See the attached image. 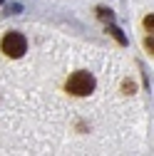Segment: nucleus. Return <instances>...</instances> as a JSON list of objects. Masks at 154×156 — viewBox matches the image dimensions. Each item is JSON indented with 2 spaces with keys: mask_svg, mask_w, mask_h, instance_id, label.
<instances>
[{
  "mask_svg": "<svg viewBox=\"0 0 154 156\" xmlns=\"http://www.w3.org/2000/svg\"><path fill=\"white\" fill-rule=\"evenodd\" d=\"M67 92L75 97H87L94 92V77L90 72H75L67 80Z\"/></svg>",
  "mask_w": 154,
  "mask_h": 156,
  "instance_id": "nucleus-1",
  "label": "nucleus"
},
{
  "mask_svg": "<svg viewBox=\"0 0 154 156\" xmlns=\"http://www.w3.org/2000/svg\"><path fill=\"white\" fill-rule=\"evenodd\" d=\"M0 50H3L8 57H13V60L23 57L25 50H28V40H25V35H20V32H8L3 40H0Z\"/></svg>",
  "mask_w": 154,
  "mask_h": 156,
  "instance_id": "nucleus-2",
  "label": "nucleus"
},
{
  "mask_svg": "<svg viewBox=\"0 0 154 156\" xmlns=\"http://www.w3.org/2000/svg\"><path fill=\"white\" fill-rule=\"evenodd\" d=\"M144 27L152 32V27H154V17H152V15H147V17H144Z\"/></svg>",
  "mask_w": 154,
  "mask_h": 156,
  "instance_id": "nucleus-3",
  "label": "nucleus"
},
{
  "mask_svg": "<svg viewBox=\"0 0 154 156\" xmlns=\"http://www.w3.org/2000/svg\"><path fill=\"white\" fill-rule=\"evenodd\" d=\"M112 35H114V37H117V40H119V42L124 45V35H122V32H119L117 27H112Z\"/></svg>",
  "mask_w": 154,
  "mask_h": 156,
  "instance_id": "nucleus-4",
  "label": "nucleus"
},
{
  "mask_svg": "<svg viewBox=\"0 0 154 156\" xmlns=\"http://www.w3.org/2000/svg\"><path fill=\"white\" fill-rule=\"evenodd\" d=\"M0 3H3V0H0Z\"/></svg>",
  "mask_w": 154,
  "mask_h": 156,
  "instance_id": "nucleus-5",
  "label": "nucleus"
}]
</instances>
